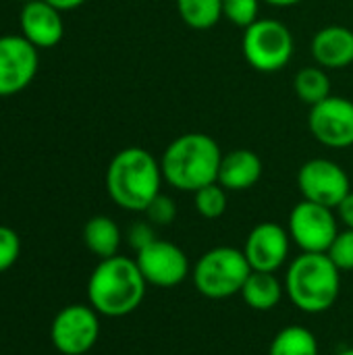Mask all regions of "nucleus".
<instances>
[{
	"label": "nucleus",
	"mask_w": 353,
	"mask_h": 355,
	"mask_svg": "<svg viewBox=\"0 0 353 355\" xmlns=\"http://www.w3.org/2000/svg\"><path fill=\"white\" fill-rule=\"evenodd\" d=\"M146 279L133 258L112 256L98 262L87 281L89 306L108 318L133 314L146 297Z\"/></svg>",
	"instance_id": "nucleus-1"
},
{
	"label": "nucleus",
	"mask_w": 353,
	"mask_h": 355,
	"mask_svg": "<svg viewBox=\"0 0 353 355\" xmlns=\"http://www.w3.org/2000/svg\"><path fill=\"white\" fill-rule=\"evenodd\" d=\"M162 181L160 160L139 146L117 152L106 168V191L110 200L129 212H144L160 193Z\"/></svg>",
	"instance_id": "nucleus-2"
},
{
	"label": "nucleus",
	"mask_w": 353,
	"mask_h": 355,
	"mask_svg": "<svg viewBox=\"0 0 353 355\" xmlns=\"http://www.w3.org/2000/svg\"><path fill=\"white\" fill-rule=\"evenodd\" d=\"M221 160L223 150L218 141L208 133L191 131L179 135L166 146L160 166L164 181L171 187L196 193L198 189L218 181Z\"/></svg>",
	"instance_id": "nucleus-3"
},
{
	"label": "nucleus",
	"mask_w": 353,
	"mask_h": 355,
	"mask_svg": "<svg viewBox=\"0 0 353 355\" xmlns=\"http://www.w3.org/2000/svg\"><path fill=\"white\" fill-rule=\"evenodd\" d=\"M285 293L304 314L329 312L341 293V270L327 254L302 252L287 266Z\"/></svg>",
	"instance_id": "nucleus-4"
},
{
	"label": "nucleus",
	"mask_w": 353,
	"mask_h": 355,
	"mask_svg": "<svg viewBox=\"0 0 353 355\" xmlns=\"http://www.w3.org/2000/svg\"><path fill=\"white\" fill-rule=\"evenodd\" d=\"M252 268L243 250L231 245H218L208 250L191 266V283L202 297L229 300L241 293Z\"/></svg>",
	"instance_id": "nucleus-5"
},
{
	"label": "nucleus",
	"mask_w": 353,
	"mask_h": 355,
	"mask_svg": "<svg viewBox=\"0 0 353 355\" xmlns=\"http://www.w3.org/2000/svg\"><path fill=\"white\" fill-rule=\"evenodd\" d=\"M241 50L252 69L277 73L289 64L295 42L285 23L277 19H258L243 29Z\"/></svg>",
	"instance_id": "nucleus-6"
},
{
	"label": "nucleus",
	"mask_w": 353,
	"mask_h": 355,
	"mask_svg": "<svg viewBox=\"0 0 353 355\" xmlns=\"http://www.w3.org/2000/svg\"><path fill=\"white\" fill-rule=\"evenodd\" d=\"M291 243L306 254H327L339 235V218L333 208L302 200L293 206L287 223Z\"/></svg>",
	"instance_id": "nucleus-7"
},
{
	"label": "nucleus",
	"mask_w": 353,
	"mask_h": 355,
	"mask_svg": "<svg viewBox=\"0 0 353 355\" xmlns=\"http://www.w3.org/2000/svg\"><path fill=\"white\" fill-rule=\"evenodd\" d=\"M100 337V314L85 304L62 308L50 327V339L62 355L87 354Z\"/></svg>",
	"instance_id": "nucleus-8"
},
{
	"label": "nucleus",
	"mask_w": 353,
	"mask_h": 355,
	"mask_svg": "<svg viewBox=\"0 0 353 355\" xmlns=\"http://www.w3.org/2000/svg\"><path fill=\"white\" fill-rule=\"evenodd\" d=\"M298 187L304 200L333 210L352 191L350 177L343 166L329 158H312L304 162L298 173Z\"/></svg>",
	"instance_id": "nucleus-9"
},
{
	"label": "nucleus",
	"mask_w": 353,
	"mask_h": 355,
	"mask_svg": "<svg viewBox=\"0 0 353 355\" xmlns=\"http://www.w3.org/2000/svg\"><path fill=\"white\" fill-rule=\"evenodd\" d=\"M135 262L148 285L171 289L191 277V264L187 254L173 241L154 239L150 245L137 252Z\"/></svg>",
	"instance_id": "nucleus-10"
},
{
	"label": "nucleus",
	"mask_w": 353,
	"mask_h": 355,
	"mask_svg": "<svg viewBox=\"0 0 353 355\" xmlns=\"http://www.w3.org/2000/svg\"><path fill=\"white\" fill-rule=\"evenodd\" d=\"M310 133L327 148L343 150L353 146V102L343 96H329L310 106Z\"/></svg>",
	"instance_id": "nucleus-11"
},
{
	"label": "nucleus",
	"mask_w": 353,
	"mask_h": 355,
	"mask_svg": "<svg viewBox=\"0 0 353 355\" xmlns=\"http://www.w3.org/2000/svg\"><path fill=\"white\" fill-rule=\"evenodd\" d=\"M40 67L37 48L21 33L0 35V98L23 92Z\"/></svg>",
	"instance_id": "nucleus-12"
},
{
	"label": "nucleus",
	"mask_w": 353,
	"mask_h": 355,
	"mask_svg": "<svg viewBox=\"0 0 353 355\" xmlns=\"http://www.w3.org/2000/svg\"><path fill=\"white\" fill-rule=\"evenodd\" d=\"M291 237L279 223H258L246 237L243 254L252 270L277 272L289 260Z\"/></svg>",
	"instance_id": "nucleus-13"
},
{
	"label": "nucleus",
	"mask_w": 353,
	"mask_h": 355,
	"mask_svg": "<svg viewBox=\"0 0 353 355\" xmlns=\"http://www.w3.org/2000/svg\"><path fill=\"white\" fill-rule=\"evenodd\" d=\"M60 12L62 10H58L46 0L25 2L19 15L21 35L27 42H31L37 50L54 48L64 35V23Z\"/></svg>",
	"instance_id": "nucleus-14"
},
{
	"label": "nucleus",
	"mask_w": 353,
	"mask_h": 355,
	"mask_svg": "<svg viewBox=\"0 0 353 355\" xmlns=\"http://www.w3.org/2000/svg\"><path fill=\"white\" fill-rule=\"evenodd\" d=\"M312 56L322 69H345L353 62V31L343 25H329L312 37Z\"/></svg>",
	"instance_id": "nucleus-15"
},
{
	"label": "nucleus",
	"mask_w": 353,
	"mask_h": 355,
	"mask_svg": "<svg viewBox=\"0 0 353 355\" xmlns=\"http://www.w3.org/2000/svg\"><path fill=\"white\" fill-rule=\"evenodd\" d=\"M262 177V160L248 148H237L223 154L218 168V183L227 191L252 189Z\"/></svg>",
	"instance_id": "nucleus-16"
},
{
	"label": "nucleus",
	"mask_w": 353,
	"mask_h": 355,
	"mask_svg": "<svg viewBox=\"0 0 353 355\" xmlns=\"http://www.w3.org/2000/svg\"><path fill=\"white\" fill-rule=\"evenodd\" d=\"M239 295L248 308H252L256 312H270L281 304V300L285 295V287L275 272L252 270L250 277L246 279Z\"/></svg>",
	"instance_id": "nucleus-17"
},
{
	"label": "nucleus",
	"mask_w": 353,
	"mask_h": 355,
	"mask_svg": "<svg viewBox=\"0 0 353 355\" xmlns=\"http://www.w3.org/2000/svg\"><path fill=\"white\" fill-rule=\"evenodd\" d=\"M83 243L100 260L112 258L121 248V229L110 216H94L83 227Z\"/></svg>",
	"instance_id": "nucleus-18"
},
{
	"label": "nucleus",
	"mask_w": 353,
	"mask_h": 355,
	"mask_svg": "<svg viewBox=\"0 0 353 355\" xmlns=\"http://www.w3.org/2000/svg\"><path fill=\"white\" fill-rule=\"evenodd\" d=\"M318 339L316 335L300 324H291L281 329L270 341L268 355H318Z\"/></svg>",
	"instance_id": "nucleus-19"
},
{
	"label": "nucleus",
	"mask_w": 353,
	"mask_h": 355,
	"mask_svg": "<svg viewBox=\"0 0 353 355\" xmlns=\"http://www.w3.org/2000/svg\"><path fill=\"white\" fill-rule=\"evenodd\" d=\"M293 89L302 102L308 106H314L322 100H327L331 94V79L322 67H306L295 73Z\"/></svg>",
	"instance_id": "nucleus-20"
},
{
	"label": "nucleus",
	"mask_w": 353,
	"mask_h": 355,
	"mask_svg": "<svg viewBox=\"0 0 353 355\" xmlns=\"http://www.w3.org/2000/svg\"><path fill=\"white\" fill-rule=\"evenodd\" d=\"M179 17L191 29H210L223 19V0H177Z\"/></svg>",
	"instance_id": "nucleus-21"
},
{
	"label": "nucleus",
	"mask_w": 353,
	"mask_h": 355,
	"mask_svg": "<svg viewBox=\"0 0 353 355\" xmlns=\"http://www.w3.org/2000/svg\"><path fill=\"white\" fill-rule=\"evenodd\" d=\"M193 206H196V212L202 218L216 220L227 212V206H229L227 189L218 181L210 183V185H206V187H202V189H198L193 193Z\"/></svg>",
	"instance_id": "nucleus-22"
},
{
	"label": "nucleus",
	"mask_w": 353,
	"mask_h": 355,
	"mask_svg": "<svg viewBox=\"0 0 353 355\" xmlns=\"http://www.w3.org/2000/svg\"><path fill=\"white\" fill-rule=\"evenodd\" d=\"M260 12V0H223V19L237 27H250L254 21H258Z\"/></svg>",
	"instance_id": "nucleus-23"
},
{
	"label": "nucleus",
	"mask_w": 353,
	"mask_h": 355,
	"mask_svg": "<svg viewBox=\"0 0 353 355\" xmlns=\"http://www.w3.org/2000/svg\"><path fill=\"white\" fill-rule=\"evenodd\" d=\"M327 256L335 262L341 272L353 270V229H343L331 243Z\"/></svg>",
	"instance_id": "nucleus-24"
},
{
	"label": "nucleus",
	"mask_w": 353,
	"mask_h": 355,
	"mask_svg": "<svg viewBox=\"0 0 353 355\" xmlns=\"http://www.w3.org/2000/svg\"><path fill=\"white\" fill-rule=\"evenodd\" d=\"M144 214L154 227H166V225H173L177 218V204L173 202V198H169L160 191L150 202V206L144 210Z\"/></svg>",
	"instance_id": "nucleus-25"
},
{
	"label": "nucleus",
	"mask_w": 353,
	"mask_h": 355,
	"mask_svg": "<svg viewBox=\"0 0 353 355\" xmlns=\"http://www.w3.org/2000/svg\"><path fill=\"white\" fill-rule=\"evenodd\" d=\"M21 254V239L19 235L10 229L0 225V272L8 270Z\"/></svg>",
	"instance_id": "nucleus-26"
},
{
	"label": "nucleus",
	"mask_w": 353,
	"mask_h": 355,
	"mask_svg": "<svg viewBox=\"0 0 353 355\" xmlns=\"http://www.w3.org/2000/svg\"><path fill=\"white\" fill-rule=\"evenodd\" d=\"M156 237L154 233V225L150 220H137L129 227V233H127V241L131 245V250H135V254L139 250H144L146 245H150Z\"/></svg>",
	"instance_id": "nucleus-27"
},
{
	"label": "nucleus",
	"mask_w": 353,
	"mask_h": 355,
	"mask_svg": "<svg viewBox=\"0 0 353 355\" xmlns=\"http://www.w3.org/2000/svg\"><path fill=\"white\" fill-rule=\"evenodd\" d=\"M335 212H337L339 223H341L345 229H353V191H350V193L341 200V204L335 208Z\"/></svg>",
	"instance_id": "nucleus-28"
},
{
	"label": "nucleus",
	"mask_w": 353,
	"mask_h": 355,
	"mask_svg": "<svg viewBox=\"0 0 353 355\" xmlns=\"http://www.w3.org/2000/svg\"><path fill=\"white\" fill-rule=\"evenodd\" d=\"M46 2H50L58 10H73V8H79L81 4H85L87 0H46Z\"/></svg>",
	"instance_id": "nucleus-29"
},
{
	"label": "nucleus",
	"mask_w": 353,
	"mask_h": 355,
	"mask_svg": "<svg viewBox=\"0 0 353 355\" xmlns=\"http://www.w3.org/2000/svg\"><path fill=\"white\" fill-rule=\"evenodd\" d=\"M264 2H268L270 6H279V8H287V6H295V4H300L302 0H264Z\"/></svg>",
	"instance_id": "nucleus-30"
},
{
	"label": "nucleus",
	"mask_w": 353,
	"mask_h": 355,
	"mask_svg": "<svg viewBox=\"0 0 353 355\" xmlns=\"http://www.w3.org/2000/svg\"><path fill=\"white\" fill-rule=\"evenodd\" d=\"M337 355H353V347H350V349H343V352H339Z\"/></svg>",
	"instance_id": "nucleus-31"
},
{
	"label": "nucleus",
	"mask_w": 353,
	"mask_h": 355,
	"mask_svg": "<svg viewBox=\"0 0 353 355\" xmlns=\"http://www.w3.org/2000/svg\"><path fill=\"white\" fill-rule=\"evenodd\" d=\"M21 2H23V4H25V2H31V0H21Z\"/></svg>",
	"instance_id": "nucleus-32"
}]
</instances>
